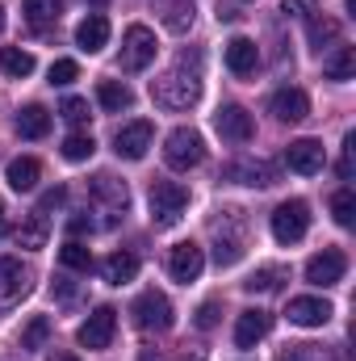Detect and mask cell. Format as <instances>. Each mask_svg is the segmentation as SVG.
<instances>
[{
    "label": "cell",
    "instance_id": "7a4b0ae2",
    "mask_svg": "<svg viewBox=\"0 0 356 361\" xmlns=\"http://www.w3.org/2000/svg\"><path fill=\"white\" fill-rule=\"evenodd\" d=\"M205 160V139L193 130V126H177L168 139H164V164L177 169V173H189Z\"/></svg>",
    "mask_w": 356,
    "mask_h": 361
},
{
    "label": "cell",
    "instance_id": "7bdbcfd3",
    "mask_svg": "<svg viewBox=\"0 0 356 361\" xmlns=\"http://www.w3.org/2000/svg\"><path fill=\"white\" fill-rule=\"evenodd\" d=\"M314 4H319V0H285V4H281V13H285V17H302V13H306V8H314Z\"/></svg>",
    "mask_w": 356,
    "mask_h": 361
},
{
    "label": "cell",
    "instance_id": "1f68e13d",
    "mask_svg": "<svg viewBox=\"0 0 356 361\" xmlns=\"http://www.w3.org/2000/svg\"><path fill=\"white\" fill-rule=\"evenodd\" d=\"M193 17H197L193 0H177V4H168V13H164V25H168L172 34H189V30H193Z\"/></svg>",
    "mask_w": 356,
    "mask_h": 361
},
{
    "label": "cell",
    "instance_id": "4316f807",
    "mask_svg": "<svg viewBox=\"0 0 356 361\" xmlns=\"http://www.w3.org/2000/svg\"><path fill=\"white\" fill-rule=\"evenodd\" d=\"M96 101H101V109L122 114V109L134 105V92L126 89V85H117V80H101V85H96Z\"/></svg>",
    "mask_w": 356,
    "mask_h": 361
},
{
    "label": "cell",
    "instance_id": "8992f818",
    "mask_svg": "<svg viewBox=\"0 0 356 361\" xmlns=\"http://www.w3.org/2000/svg\"><path fill=\"white\" fill-rule=\"evenodd\" d=\"M155 51H160V42H155V34H151L147 25H130V30L122 34V68H126V72L151 68V63H155Z\"/></svg>",
    "mask_w": 356,
    "mask_h": 361
},
{
    "label": "cell",
    "instance_id": "7402d4cb",
    "mask_svg": "<svg viewBox=\"0 0 356 361\" xmlns=\"http://www.w3.org/2000/svg\"><path fill=\"white\" fill-rule=\"evenodd\" d=\"M214 235H218V244H214V261H218V269L239 265V261H243V235H239V231H227L222 223H214Z\"/></svg>",
    "mask_w": 356,
    "mask_h": 361
},
{
    "label": "cell",
    "instance_id": "60d3db41",
    "mask_svg": "<svg viewBox=\"0 0 356 361\" xmlns=\"http://www.w3.org/2000/svg\"><path fill=\"white\" fill-rule=\"evenodd\" d=\"M214 324H218V302L210 298V302H201V307H197V328H201V332H210Z\"/></svg>",
    "mask_w": 356,
    "mask_h": 361
},
{
    "label": "cell",
    "instance_id": "277c9868",
    "mask_svg": "<svg viewBox=\"0 0 356 361\" xmlns=\"http://www.w3.org/2000/svg\"><path fill=\"white\" fill-rule=\"evenodd\" d=\"M310 231V206L302 197H289L272 210V240L276 244H298Z\"/></svg>",
    "mask_w": 356,
    "mask_h": 361
},
{
    "label": "cell",
    "instance_id": "44dd1931",
    "mask_svg": "<svg viewBox=\"0 0 356 361\" xmlns=\"http://www.w3.org/2000/svg\"><path fill=\"white\" fill-rule=\"evenodd\" d=\"M4 177H8V189H17V193H30V189L38 185V177H42V164H38L34 156H17V160H8Z\"/></svg>",
    "mask_w": 356,
    "mask_h": 361
},
{
    "label": "cell",
    "instance_id": "9c48e42d",
    "mask_svg": "<svg viewBox=\"0 0 356 361\" xmlns=\"http://www.w3.org/2000/svg\"><path fill=\"white\" fill-rule=\"evenodd\" d=\"M344 269H348L344 252H340V248H323L319 257L306 261V281L319 286V290H327V286H340V281H344Z\"/></svg>",
    "mask_w": 356,
    "mask_h": 361
},
{
    "label": "cell",
    "instance_id": "7dc6e473",
    "mask_svg": "<svg viewBox=\"0 0 356 361\" xmlns=\"http://www.w3.org/2000/svg\"><path fill=\"white\" fill-rule=\"evenodd\" d=\"M4 227H8V223H4V206H0V235H4Z\"/></svg>",
    "mask_w": 356,
    "mask_h": 361
},
{
    "label": "cell",
    "instance_id": "ba28073f",
    "mask_svg": "<svg viewBox=\"0 0 356 361\" xmlns=\"http://www.w3.org/2000/svg\"><path fill=\"white\" fill-rule=\"evenodd\" d=\"M285 164H289V173H298V177H314V173H323L327 152H323L319 139H293V143L285 147Z\"/></svg>",
    "mask_w": 356,
    "mask_h": 361
},
{
    "label": "cell",
    "instance_id": "52a82bcc",
    "mask_svg": "<svg viewBox=\"0 0 356 361\" xmlns=\"http://www.w3.org/2000/svg\"><path fill=\"white\" fill-rule=\"evenodd\" d=\"M113 332H117V311H113V307H96L89 319L80 324L76 341H80L84 349H109V345H113Z\"/></svg>",
    "mask_w": 356,
    "mask_h": 361
},
{
    "label": "cell",
    "instance_id": "681fc988",
    "mask_svg": "<svg viewBox=\"0 0 356 361\" xmlns=\"http://www.w3.org/2000/svg\"><path fill=\"white\" fill-rule=\"evenodd\" d=\"M92 4H105V0H92Z\"/></svg>",
    "mask_w": 356,
    "mask_h": 361
},
{
    "label": "cell",
    "instance_id": "f6af8a7d",
    "mask_svg": "<svg viewBox=\"0 0 356 361\" xmlns=\"http://www.w3.org/2000/svg\"><path fill=\"white\" fill-rule=\"evenodd\" d=\"M172 361H201V353H189V349H184V353H177Z\"/></svg>",
    "mask_w": 356,
    "mask_h": 361
},
{
    "label": "cell",
    "instance_id": "7c38bea8",
    "mask_svg": "<svg viewBox=\"0 0 356 361\" xmlns=\"http://www.w3.org/2000/svg\"><path fill=\"white\" fill-rule=\"evenodd\" d=\"M201 269H205V252L193 244V240H184V244H177L172 252H168V273H172V281H197L201 277Z\"/></svg>",
    "mask_w": 356,
    "mask_h": 361
},
{
    "label": "cell",
    "instance_id": "4dcf8cb0",
    "mask_svg": "<svg viewBox=\"0 0 356 361\" xmlns=\"http://www.w3.org/2000/svg\"><path fill=\"white\" fill-rule=\"evenodd\" d=\"M59 265L72 273H89L92 269V252L80 244V240H68L63 248H59Z\"/></svg>",
    "mask_w": 356,
    "mask_h": 361
},
{
    "label": "cell",
    "instance_id": "ee69618b",
    "mask_svg": "<svg viewBox=\"0 0 356 361\" xmlns=\"http://www.w3.org/2000/svg\"><path fill=\"white\" fill-rule=\"evenodd\" d=\"M55 290H59V298H63V302H72V298H76V290H72V286H68V281H63V277H59V281H55Z\"/></svg>",
    "mask_w": 356,
    "mask_h": 361
},
{
    "label": "cell",
    "instance_id": "8fae6325",
    "mask_svg": "<svg viewBox=\"0 0 356 361\" xmlns=\"http://www.w3.org/2000/svg\"><path fill=\"white\" fill-rule=\"evenodd\" d=\"M151 139H155V130H151V122H126L117 135H113V152L122 156V160H143L147 156V147H151Z\"/></svg>",
    "mask_w": 356,
    "mask_h": 361
},
{
    "label": "cell",
    "instance_id": "8d00e7d4",
    "mask_svg": "<svg viewBox=\"0 0 356 361\" xmlns=\"http://www.w3.org/2000/svg\"><path fill=\"white\" fill-rule=\"evenodd\" d=\"M80 76V68H76V59H55L51 63V85H59V89H68L72 80Z\"/></svg>",
    "mask_w": 356,
    "mask_h": 361
},
{
    "label": "cell",
    "instance_id": "f546056e",
    "mask_svg": "<svg viewBox=\"0 0 356 361\" xmlns=\"http://www.w3.org/2000/svg\"><path fill=\"white\" fill-rule=\"evenodd\" d=\"M306 38H310V47H314V51H323L327 42H340V21H336V17H310Z\"/></svg>",
    "mask_w": 356,
    "mask_h": 361
},
{
    "label": "cell",
    "instance_id": "83f0119b",
    "mask_svg": "<svg viewBox=\"0 0 356 361\" xmlns=\"http://www.w3.org/2000/svg\"><path fill=\"white\" fill-rule=\"evenodd\" d=\"M0 72L13 76V80H25L34 72V55L21 51V47H0Z\"/></svg>",
    "mask_w": 356,
    "mask_h": 361
},
{
    "label": "cell",
    "instance_id": "bcb514c9",
    "mask_svg": "<svg viewBox=\"0 0 356 361\" xmlns=\"http://www.w3.org/2000/svg\"><path fill=\"white\" fill-rule=\"evenodd\" d=\"M51 361H80V357H72V353H55Z\"/></svg>",
    "mask_w": 356,
    "mask_h": 361
},
{
    "label": "cell",
    "instance_id": "5b68a950",
    "mask_svg": "<svg viewBox=\"0 0 356 361\" xmlns=\"http://www.w3.org/2000/svg\"><path fill=\"white\" fill-rule=\"evenodd\" d=\"M130 315H134V328H143V332H168L172 319H177L168 294H160V290H143V294L134 298Z\"/></svg>",
    "mask_w": 356,
    "mask_h": 361
},
{
    "label": "cell",
    "instance_id": "e575fe53",
    "mask_svg": "<svg viewBox=\"0 0 356 361\" xmlns=\"http://www.w3.org/2000/svg\"><path fill=\"white\" fill-rule=\"evenodd\" d=\"M331 214H336V223H340V227H352V223H356V197H352V189H340V193L331 197Z\"/></svg>",
    "mask_w": 356,
    "mask_h": 361
},
{
    "label": "cell",
    "instance_id": "c3c4849f",
    "mask_svg": "<svg viewBox=\"0 0 356 361\" xmlns=\"http://www.w3.org/2000/svg\"><path fill=\"white\" fill-rule=\"evenodd\" d=\"M0 30H4V4H0Z\"/></svg>",
    "mask_w": 356,
    "mask_h": 361
},
{
    "label": "cell",
    "instance_id": "9a60e30c",
    "mask_svg": "<svg viewBox=\"0 0 356 361\" xmlns=\"http://www.w3.org/2000/svg\"><path fill=\"white\" fill-rule=\"evenodd\" d=\"M222 55H227V68H231L235 76H252L256 63H260V47H256L252 38H243V34H235V38L222 47Z\"/></svg>",
    "mask_w": 356,
    "mask_h": 361
},
{
    "label": "cell",
    "instance_id": "4fadbf2b",
    "mask_svg": "<svg viewBox=\"0 0 356 361\" xmlns=\"http://www.w3.org/2000/svg\"><path fill=\"white\" fill-rule=\"evenodd\" d=\"M289 324H298V328H323L336 311H331V302L327 298H289Z\"/></svg>",
    "mask_w": 356,
    "mask_h": 361
},
{
    "label": "cell",
    "instance_id": "ffe728a7",
    "mask_svg": "<svg viewBox=\"0 0 356 361\" xmlns=\"http://www.w3.org/2000/svg\"><path fill=\"white\" fill-rule=\"evenodd\" d=\"M76 47L89 51V55H96V51L109 47V17H105V13H89V17L76 25Z\"/></svg>",
    "mask_w": 356,
    "mask_h": 361
},
{
    "label": "cell",
    "instance_id": "30bf717a",
    "mask_svg": "<svg viewBox=\"0 0 356 361\" xmlns=\"http://www.w3.org/2000/svg\"><path fill=\"white\" fill-rule=\"evenodd\" d=\"M214 130H218L227 143H248V139L256 135V122H252V114H248L243 105H222V109L214 114Z\"/></svg>",
    "mask_w": 356,
    "mask_h": 361
},
{
    "label": "cell",
    "instance_id": "74e56055",
    "mask_svg": "<svg viewBox=\"0 0 356 361\" xmlns=\"http://www.w3.org/2000/svg\"><path fill=\"white\" fill-rule=\"evenodd\" d=\"M59 114H63L72 126H84V122H89V101H84V97H68V101L59 105Z\"/></svg>",
    "mask_w": 356,
    "mask_h": 361
},
{
    "label": "cell",
    "instance_id": "836d02e7",
    "mask_svg": "<svg viewBox=\"0 0 356 361\" xmlns=\"http://www.w3.org/2000/svg\"><path fill=\"white\" fill-rule=\"evenodd\" d=\"M46 341H51V319H46V315H34V319L25 324V332H21V349L34 353V349H42Z\"/></svg>",
    "mask_w": 356,
    "mask_h": 361
},
{
    "label": "cell",
    "instance_id": "5bb4252c",
    "mask_svg": "<svg viewBox=\"0 0 356 361\" xmlns=\"http://www.w3.org/2000/svg\"><path fill=\"white\" fill-rule=\"evenodd\" d=\"M268 332H272V315L260 311V307H252V311H243L239 324H235V345H239V349H256Z\"/></svg>",
    "mask_w": 356,
    "mask_h": 361
},
{
    "label": "cell",
    "instance_id": "ac0fdd59",
    "mask_svg": "<svg viewBox=\"0 0 356 361\" xmlns=\"http://www.w3.org/2000/svg\"><path fill=\"white\" fill-rule=\"evenodd\" d=\"M227 180L268 189V185H276V169H272V164H265V160H235V164H227Z\"/></svg>",
    "mask_w": 356,
    "mask_h": 361
},
{
    "label": "cell",
    "instance_id": "f35d334b",
    "mask_svg": "<svg viewBox=\"0 0 356 361\" xmlns=\"http://www.w3.org/2000/svg\"><path fill=\"white\" fill-rule=\"evenodd\" d=\"M281 277H285L281 269H260L252 281H243V286H248L252 294H256V290H260V294H268V290H281Z\"/></svg>",
    "mask_w": 356,
    "mask_h": 361
},
{
    "label": "cell",
    "instance_id": "ab89813d",
    "mask_svg": "<svg viewBox=\"0 0 356 361\" xmlns=\"http://www.w3.org/2000/svg\"><path fill=\"white\" fill-rule=\"evenodd\" d=\"M63 202H68V189H63V185H55V189H46V193H42V202H38V214L55 210V206H63Z\"/></svg>",
    "mask_w": 356,
    "mask_h": 361
},
{
    "label": "cell",
    "instance_id": "3957f363",
    "mask_svg": "<svg viewBox=\"0 0 356 361\" xmlns=\"http://www.w3.org/2000/svg\"><path fill=\"white\" fill-rule=\"evenodd\" d=\"M151 97H155V105H164V109H189V105H197V97H201V80H197V76H184L177 68V72L151 80Z\"/></svg>",
    "mask_w": 356,
    "mask_h": 361
},
{
    "label": "cell",
    "instance_id": "d6a6232c",
    "mask_svg": "<svg viewBox=\"0 0 356 361\" xmlns=\"http://www.w3.org/2000/svg\"><path fill=\"white\" fill-rule=\"evenodd\" d=\"M92 152H96V143H92V135H84V130H76V135L63 139V160H72V164L92 160Z\"/></svg>",
    "mask_w": 356,
    "mask_h": 361
},
{
    "label": "cell",
    "instance_id": "6da1fadb",
    "mask_svg": "<svg viewBox=\"0 0 356 361\" xmlns=\"http://www.w3.org/2000/svg\"><path fill=\"white\" fill-rule=\"evenodd\" d=\"M151 223L155 227H177L189 210V189L180 180H155L151 185Z\"/></svg>",
    "mask_w": 356,
    "mask_h": 361
},
{
    "label": "cell",
    "instance_id": "cb8c5ba5",
    "mask_svg": "<svg viewBox=\"0 0 356 361\" xmlns=\"http://www.w3.org/2000/svg\"><path fill=\"white\" fill-rule=\"evenodd\" d=\"M352 72H356V51H352V47H336V51L323 59V76H327V80H336V85L352 80Z\"/></svg>",
    "mask_w": 356,
    "mask_h": 361
},
{
    "label": "cell",
    "instance_id": "603a6c76",
    "mask_svg": "<svg viewBox=\"0 0 356 361\" xmlns=\"http://www.w3.org/2000/svg\"><path fill=\"white\" fill-rule=\"evenodd\" d=\"M134 273H139V257L134 252H113V257L101 261V277L109 286H126V281H134Z\"/></svg>",
    "mask_w": 356,
    "mask_h": 361
},
{
    "label": "cell",
    "instance_id": "484cf974",
    "mask_svg": "<svg viewBox=\"0 0 356 361\" xmlns=\"http://www.w3.org/2000/svg\"><path fill=\"white\" fill-rule=\"evenodd\" d=\"M46 231H51V223H46V214H30L21 227H17V244L21 248H30V252H38V248H46Z\"/></svg>",
    "mask_w": 356,
    "mask_h": 361
},
{
    "label": "cell",
    "instance_id": "d6986e66",
    "mask_svg": "<svg viewBox=\"0 0 356 361\" xmlns=\"http://www.w3.org/2000/svg\"><path fill=\"white\" fill-rule=\"evenodd\" d=\"M25 290H30V269H21V261H13V257H0V302L8 307V302L25 298Z\"/></svg>",
    "mask_w": 356,
    "mask_h": 361
},
{
    "label": "cell",
    "instance_id": "2e32d148",
    "mask_svg": "<svg viewBox=\"0 0 356 361\" xmlns=\"http://www.w3.org/2000/svg\"><path fill=\"white\" fill-rule=\"evenodd\" d=\"M92 197H101L113 219L130 210V189H126V180L109 177V173H96V177H92Z\"/></svg>",
    "mask_w": 356,
    "mask_h": 361
},
{
    "label": "cell",
    "instance_id": "b9f144b4",
    "mask_svg": "<svg viewBox=\"0 0 356 361\" xmlns=\"http://www.w3.org/2000/svg\"><path fill=\"white\" fill-rule=\"evenodd\" d=\"M68 231H72V240H76V235H84V231H92L89 210H84V214H72V219H68Z\"/></svg>",
    "mask_w": 356,
    "mask_h": 361
},
{
    "label": "cell",
    "instance_id": "e0dca14e",
    "mask_svg": "<svg viewBox=\"0 0 356 361\" xmlns=\"http://www.w3.org/2000/svg\"><path fill=\"white\" fill-rule=\"evenodd\" d=\"M268 109H272V118H281V122H302V118H310V97L302 89H281V92H272Z\"/></svg>",
    "mask_w": 356,
    "mask_h": 361
},
{
    "label": "cell",
    "instance_id": "d4e9b609",
    "mask_svg": "<svg viewBox=\"0 0 356 361\" xmlns=\"http://www.w3.org/2000/svg\"><path fill=\"white\" fill-rule=\"evenodd\" d=\"M46 130H51V114L42 105H25L17 114V135L21 139H46Z\"/></svg>",
    "mask_w": 356,
    "mask_h": 361
},
{
    "label": "cell",
    "instance_id": "f1b7e54d",
    "mask_svg": "<svg viewBox=\"0 0 356 361\" xmlns=\"http://www.w3.org/2000/svg\"><path fill=\"white\" fill-rule=\"evenodd\" d=\"M21 13H25V21L30 25H55L59 21V13H63V0H25L21 4Z\"/></svg>",
    "mask_w": 356,
    "mask_h": 361
},
{
    "label": "cell",
    "instance_id": "d590c367",
    "mask_svg": "<svg viewBox=\"0 0 356 361\" xmlns=\"http://www.w3.org/2000/svg\"><path fill=\"white\" fill-rule=\"evenodd\" d=\"M281 361H331V357H327L323 345H289V349L281 353Z\"/></svg>",
    "mask_w": 356,
    "mask_h": 361
}]
</instances>
